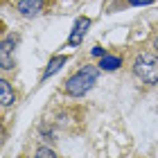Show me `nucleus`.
Wrapping results in <instances>:
<instances>
[{"mask_svg":"<svg viewBox=\"0 0 158 158\" xmlns=\"http://www.w3.org/2000/svg\"><path fill=\"white\" fill-rule=\"evenodd\" d=\"M97 75H99V70L95 66H84L77 75H73L66 81V90L73 97H81V95H86V93L93 88V84L97 81Z\"/></svg>","mask_w":158,"mask_h":158,"instance_id":"obj_1","label":"nucleus"},{"mask_svg":"<svg viewBox=\"0 0 158 158\" xmlns=\"http://www.w3.org/2000/svg\"><path fill=\"white\" fill-rule=\"evenodd\" d=\"M133 73L145 84H158V56L156 54H140L133 61Z\"/></svg>","mask_w":158,"mask_h":158,"instance_id":"obj_2","label":"nucleus"},{"mask_svg":"<svg viewBox=\"0 0 158 158\" xmlns=\"http://www.w3.org/2000/svg\"><path fill=\"white\" fill-rule=\"evenodd\" d=\"M88 27H90V20L88 18H77L75 20V27H73V32H70V45H79V43H81V36H84V32L86 30H88Z\"/></svg>","mask_w":158,"mask_h":158,"instance_id":"obj_3","label":"nucleus"},{"mask_svg":"<svg viewBox=\"0 0 158 158\" xmlns=\"http://www.w3.org/2000/svg\"><path fill=\"white\" fill-rule=\"evenodd\" d=\"M11 45H14V39H5L2 43H0V63H2V70H9V68H14V61L9 59Z\"/></svg>","mask_w":158,"mask_h":158,"instance_id":"obj_4","label":"nucleus"},{"mask_svg":"<svg viewBox=\"0 0 158 158\" xmlns=\"http://www.w3.org/2000/svg\"><path fill=\"white\" fill-rule=\"evenodd\" d=\"M41 7H43V0H20L18 11L23 14V16H32V14L41 11Z\"/></svg>","mask_w":158,"mask_h":158,"instance_id":"obj_5","label":"nucleus"},{"mask_svg":"<svg viewBox=\"0 0 158 158\" xmlns=\"http://www.w3.org/2000/svg\"><path fill=\"white\" fill-rule=\"evenodd\" d=\"M0 102H2V106H9L14 102V93L7 79H0Z\"/></svg>","mask_w":158,"mask_h":158,"instance_id":"obj_6","label":"nucleus"},{"mask_svg":"<svg viewBox=\"0 0 158 158\" xmlns=\"http://www.w3.org/2000/svg\"><path fill=\"white\" fill-rule=\"evenodd\" d=\"M66 61H68V56H54V59L48 63L45 73H43V79H48V77H52L54 73H59V70H61V66H63Z\"/></svg>","mask_w":158,"mask_h":158,"instance_id":"obj_7","label":"nucleus"},{"mask_svg":"<svg viewBox=\"0 0 158 158\" xmlns=\"http://www.w3.org/2000/svg\"><path fill=\"white\" fill-rule=\"evenodd\" d=\"M118 66H120V59H118V56L104 54L102 61H99V68H102V70H118Z\"/></svg>","mask_w":158,"mask_h":158,"instance_id":"obj_8","label":"nucleus"},{"mask_svg":"<svg viewBox=\"0 0 158 158\" xmlns=\"http://www.w3.org/2000/svg\"><path fill=\"white\" fill-rule=\"evenodd\" d=\"M36 158H56V154L52 152V149H48V147H41L36 152Z\"/></svg>","mask_w":158,"mask_h":158,"instance_id":"obj_9","label":"nucleus"},{"mask_svg":"<svg viewBox=\"0 0 158 158\" xmlns=\"http://www.w3.org/2000/svg\"><path fill=\"white\" fill-rule=\"evenodd\" d=\"M154 0H129V5H133V7H142V5H152Z\"/></svg>","mask_w":158,"mask_h":158,"instance_id":"obj_10","label":"nucleus"},{"mask_svg":"<svg viewBox=\"0 0 158 158\" xmlns=\"http://www.w3.org/2000/svg\"><path fill=\"white\" fill-rule=\"evenodd\" d=\"M93 54L95 56H104V50L102 48H93Z\"/></svg>","mask_w":158,"mask_h":158,"instance_id":"obj_11","label":"nucleus"},{"mask_svg":"<svg viewBox=\"0 0 158 158\" xmlns=\"http://www.w3.org/2000/svg\"><path fill=\"white\" fill-rule=\"evenodd\" d=\"M154 48H156V52H158V36H156V41H154Z\"/></svg>","mask_w":158,"mask_h":158,"instance_id":"obj_12","label":"nucleus"}]
</instances>
